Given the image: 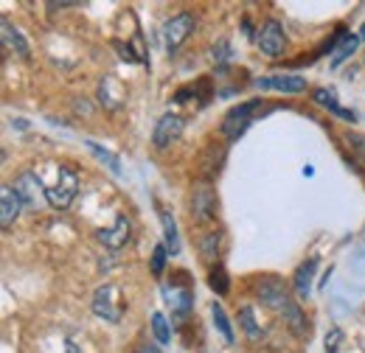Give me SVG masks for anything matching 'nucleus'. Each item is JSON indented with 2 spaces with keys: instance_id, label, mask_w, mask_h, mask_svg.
Wrapping results in <instances>:
<instances>
[{
  "instance_id": "nucleus-1",
  "label": "nucleus",
  "mask_w": 365,
  "mask_h": 353,
  "mask_svg": "<svg viewBox=\"0 0 365 353\" xmlns=\"http://www.w3.org/2000/svg\"><path fill=\"white\" fill-rule=\"evenodd\" d=\"M46 194H48V205L56 208V211H68L71 202L76 199L79 194V174L76 169H71L68 163H59L56 166V179L46 185Z\"/></svg>"
},
{
  "instance_id": "nucleus-2",
  "label": "nucleus",
  "mask_w": 365,
  "mask_h": 353,
  "mask_svg": "<svg viewBox=\"0 0 365 353\" xmlns=\"http://www.w3.org/2000/svg\"><path fill=\"white\" fill-rule=\"evenodd\" d=\"M262 110H264V101L262 98H250V101H245V104L228 110V115L222 118V135L228 140H239L242 135L247 132V127L256 121V115Z\"/></svg>"
},
{
  "instance_id": "nucleus-3",
  "label": "nucleus",
  "mask_w": 365,
  "mask_h": 353,
  "mask_svg": "<svg viewBox=\"0 0 365 353\" xmlns=\"http://www.w3.org/2000/svg\"><path fill=\"white\" fill-rule=\"evenodd\" d=\"M14 191H17L20 202H23V208L31 211V214L43 211L48 205L46 185H43V176L37 174V172H26V174L17 176L14 179Z\"/></svg>"
},
{
  "instance_id": "nucleus-4",
  "label": "nucleus",
  "mask_w": 365,
  "mask_h": 353,
  "mask_svg": "<svg viewBox=\"0 0 365 353\" xmlns=\"http://www.w3.org/2000/svg\"><path fill=\"white\" fill-rule=\"evenodd\" d=\"M93 314L107 320V322H121L124 317V295L115 283H104L93 295Z\"/></svg>"
},
{
  "instance_id": "nucleus-5",
  "label": "nucleus",
  "mask_w": 365,
  "mask_h": 353,
  "mask_svg": "<svg viewBox=\"0 0 365 353\" xmlns=\"http://www.w3.org/2000/svg\"><path fill=\"white\" fill-rule=\"evenodd\" d=\"M191 31H194V14H188V11H182V14H175L166 26H163V40H166V51L169 53H175L178 48H180L188 37H191Z\"/></svg>"
},
{
  "instance_id": "nucleus-6",
  "label": "nucleus",
  "mask_w": 365,
  "mask_h": 353,
  "mask_svg": "<svg viewBox=\"0 0 365 353\" xmlns=\"http://www.w3.org/2000/svg\"><path fill=\"white\" fill-rule=\"evenodd\" d=\"M182 127H185V121H182L180 115H172V112H166L158 124H155V132H152V143H155V149H169L172 143H178L182 135Z\"/></svg>"
},
{
  "instance_id": "nucleus-7",
  "label": "nucleus",
  "mask_w": 365,
  "mask_h": 353,
  "mask_svg": "<svg viewBox=\"0 0 365 353\" xmlns=\"http://www.w3.org/2000/svg\"><path fill=\"white\" fill-rule=\"evenodd\" d=\"M259 297H262V303H264L267 309H273L278 317L295 303V300H289L287 289H284L275 278H267V280H262V283H259Z\"/></svg>"
},
{
  "instance_id": "nucleus-8",
  "label": "nucleus",
  "mask_w": 365,
  "mask_h": 353,
  "mask_svg": "<svg viewBox=\"0 0 365 353\" xmlns=\"http://www.w3.org/2000/svg\"><path fill=\"white\" fill-rule=\"evenodd\" d=\"M284 45H287V37H284V26L278 20H267L262 28H259V48L262 53L267 56H281L284 53Z\"/></svg>"
},
{
  "instance_id": "nucleus-9",
  "label": "nucleus",
  "mask_w": 365,
  "mask_h": 353,
  "mask_svg": "<svg viewBox=\"0 0 365 353\" xmlns=\"http://www.w3.org/2000/svg\"><path fill=\"white\" fill-rule=\"evenodd\" d=\"M20 211H23V202H20L17 191H14V185H3L0 188V227L11 230L17 216H20Z\"/></svg>"
},
{
  "instance_id": "nucleus-10",
  "label": "nucleus",
  "mask_w": 365,
  "mask_h": 353,
  "mask_svg": "<svg viewBox=\"0 0 365 353\" xmlns=\"http://www.w3.org/2000/svg\"><path fill=\"white\" fill-rule=\"evenodd\" d=\"M214 214H217V196L208 185H200L191 196V216L194 221H208L214 219Z\"/></svg>"
},
{
  "instance_id": "nucleus-11",
  "label": "nucleus",
  "mask_w": 365,
  "mask_h": 353,
  "mask_svg": "<svg viewBox=\"0 0 365 353\" xmlns=\"http://www.w3.org/2000/svg\"><path fill=\"white\" fill-rule=\"evenodd\" d=\"M130 236H133V224L127 216H118L113 227H107V230H101L98 233V241L107 247V250H121L127 241H130Z\"/></svg>"
},
{
  "instance_id": "nucleus-12",
  "label": "nucleus",
  "mask_w": 365,
  "mask_h": 353,
  "mask_svg": "<svg viewBox=\"0 0 365 353\" xmlns=\"http://www.w3.org/2000/svg\"><path fill=\"white\" fill-rule=\"evenodd\" d=\"M259 90H278V93H304L307 90V79L295 76V73H278V76H267L256 82Z\"/></svg>"
},
{
  "instance_id": "nucleus-13",
  "label": "nucleus",
  "mask_w": 365,
  "mask_h": 353,
  "mask_svg": "<svg viewBox=\"0 0 365 353\" xmlns=\"http://www.w3.org/2000/svg\"><path fill=\"white\" fill-rule=\"evenodd\" d=\"M315 269H318V258H309L307 264H301L298 266V272H295V292H298V297H301V300H309Z\"/></svg>"
},
{
  "instance_id": "nucleus-14",
  "label": "nucleus",
  "mask_w": 365,
  "mask_h": 353,
  "mask_svg": "<svg viewBox=\"0 0 365 353\" xmlns=\"http://www.w3.org/2000/svg\"><path fill=\"white\" fill-rule=\"evenodd\" d=\"M3 45L11 51V53H17L20 59H29L31 56V51H29V43L23 40V34L9 23V20H3Z\"/></svg>"
},
{
  "instance_id": "nucleus-15",
  "label": "nucleus",
  "mask_w": 365,
  "mask_h": 353,
  "mask_svg": "<svg viewBox=\"0 0 365 353\" xmlns=\"http://www.w3.org/2000/svg\"><path fill=\"white\" fill-rule=\"evenodd\" d=\"M163 295L169 297L166 303L172 306L175 314H185V311L194 306V292L191 289H163Z\"/></svg>"
},
{
  "instance_id": "nucleus-16",
  "label": "nucleus",
  "mask_w": 365,
  "mask_h": 353,
  "mask_svg": "<svg viewBox=\"0 0 365 353\" xmlns=\"http://www.w3.org/2000/svg\"><path fill=\"white\" fill-rule=\"evenodd\" d=\"M160 224H163V238H166V250L172 255H178L180 250V236H178V224H175V216L169 211H160Z\"/></svg>"
},
{
  "instance_id": "nucleus-17",
  "label": "nucleus",
  "mask_w": 365,
  "mask_h": 353,
  "mask_svg": "<svg viewBox=\"0 0 365 353\" xmlns=\"http://www.w3.org/2000/svg\"><path fill=\"white\" fill-rule=\"evenodd\" d=\"M357 45H360V34H346L340 45L334 48V56H331V68H340L354 51H357Z\"/></svg>"
},
{
  "instance_id": "nucleus-18",
  "label": "nucleus",
  "mask_w": 365,
  "mask_h": 353,
  "mask_svg": "<svg viewBox=\"0 0 365 353\" xmlns=\"http://www.w3.org/2000/svg\"><path fill=\"white\" fill-rule=\"evenodd\" d=\"M239 322H242V328H245V334H247V339H253V342H259L262 337H264V328L256 322V311L250 309V306H245V309L239 311Z\"/></svg>"
},
{
  "instance_id": "nucleus-19",
  "label": "nucleus",
  "mask_w": 365,
  "mask_h": 353,
  "mask_svg": "<svg viewBox=\"0 0 365 353\" xmlns=\"http://www.w3.org/2000/svg\"><path fill=\"white\" fill-rule=\"evenodd\" d=\"M208 286H211L217 295H228L230 280H228V272H225V266L222 264L211 266V272H208Z\"/></svg>"
},
{
  "instance_id": "nucleus-20",
  "label": "nucleus",
  "mask_w": 365,
  "mask_h": 353,
  "mask_svg": "<svg viewBox=\"0 0 365 353\" xmlns=\"http://www.w3.org/2000/svg\"><path fill=\"white\" fill-rule=\"evenodd\" d=\"M220 244H222V233H205L202 238H200V250H202V258H208V261H214L217 255H220Z\"/></svg>"
},
{
  "instance_id": "nucleus-21",
  "label": "nucleus",
  "mask_w": 365,
  "mask_h": 353,
  "mask_svg": "<svg viewBox=\"0 0 365 353\" xmlns=\"http://www.w3.org/2000/svg\"><path fill=\"white\" fill-rule=\"evenodd\" d=\"M152 334H155V339L160 342V345H169L172 342V328H169V320L158 311V314H152Z\"/></svg>"
},
{
  "instance_id": "nucleus-22",
  "label": "nucleus",
  "mask_w": 365,
  "mask_h": 353,
  "mask_svg": "<svg viewBox=\"0 0 365 353\" xmlns=\"http://www.w3.org/2000/svg\"><path fill=\"white\" fill-rule=\"evenodd\" d=\"M88 149H91V152L98 157V160H101V163H107V169H110L113 174L121 176V163H118V157H115V154H110L107 149H101V146H98V143H93V140H88Z\"/></svg>"
},
{
  "instance_id": "nucleus-23",
  "label": "nucleus",
  "mask_w": 365,
  "mask_h": 353,
  "mask_svg": "<svg viewBox=\"0 0 365 353\" xmlns=\"http://www.w3.org/2000/svg\"><path fill=\"white\" fill-rule=\"evenodd\" d=\"M312 98H315V104H320V107H326L329 112H337L340 110V104H337V93L331 88H318L312 90Z\"/></svg>"
},
{
  "instance_id": "nucleus-24",
  "label": "nucleus",
  "mask_w": 365,
  "mask_h": 353,
  "mask_svg": "<svg viewBox=\"0 0 365 353\" xmlns=\"http://www.w3.org/2000/svg\"><path fill=\"white\" fill-rule=\"evenodd\" d=\"M211 314H214V322H217V328L222 331L225 342H233V328H230L228 317H225V309H222L220 303H214V306H211Z\"/></svg>"
},
{
  "instance_id": "nucleus-25",
  "label": "nucleus",
  "mask_w": 365,
  "mask_h": 353,
  "mask_svg": "<svg viewBox=\"0 0 365 353\" xmlns=\"http://www.w3.org/2000/svg\"><path fill=\"white\" fill-rule=\"evenodd\" d=\"M166 258H169L166 244H158V247H155V253H152V275H155V278H160V275H163Z\"/></svg>"
},
{
  "instance_id": "nucleus-26",
  "label": "nucleus",
  "mask_w": 365,
  "mask_h": 353,
  "mask_svg": "<svg viewBox=\"0 0 365 353\" xmlns=\"http://www.w3.org/2000/svg\"><path fill=\"white\" fill-rule=\"evenodd\" d=\"M340 342H343V331L340 328H331L326 334V353H337L340 351Z\"/></svg>"
},
{
  "instance_id": "nucleus-27",
  "label": "nucleus",
  "mask_w": 365,
  "mask_h": 353,
  "mask_svg": "<svg viewBox=\"0 0 365 353\" xmlns=\"http://www.w3.org/2000/svg\"><path fill=\"white\" fill-rule=\"evenodd\" d=\"M211 59H214V62H220V65H222V62H228V59H230V45L225 43V40H220V43L211 48Z\"/></svg>"
},
{
  "instance_id": "nucleus-28",
  "label": "nucleus",
  "mask_w": 365,
  "mask_h": 353,
  "mask_svg": "<svg viewBox=\"0 0 365 353\" xmlns=\"http://www.w3.org/2000/svg\"><path fill=\"white\" fill-rule=\"evenodd\" d=\"M113 48H118L121 51V59H127V62H138V56L133 53V48L124 43H118V40H113Z\"/></svg>"
},
{
  "instance_id": "nucleus-29",
  "label": "nucleus",
  "mask_w": 365,
  "mask_h": 353,
  "mask_svg": "<svg viewBox=\"0 0 365 353\" xmlns=\"http://www.w3.org/2000/svg\"><path fill=\"white\" fill-rule=\"evenodd\" d=\"M65 353H79V348H76L73 342H68V345H65Z\"/></svg>"
},
{
  "instance_id": "nucleus-30",
  "label": "nucleus",
  "mask_w": 365,
  "mask_h": 353,
  "mask_svg": "<svg viewBox=\"0 0 365 353\" xmlns=\"http://www.w3.org/2000/svg\"><path fill=\"white\" fill-rule=\"evenodd\" d=\"M360 43H365V23L360 26Z\"/></svg>"
},
{
  "instance_id": "nucleus-31",
  "label": "nucleus",
  "mask_w": 365,
  "mask_h": 353,
  "mask_svg": "<svg viewBox=\"0 0 365 353\" xmlns=\"http://www.w3.org/2000/svg\"><path fill=\"white\" fill-rule=\"evenodd\" d=\"M140 353H158L155 348H140Z\"/></svg>"
}]
</instances>
